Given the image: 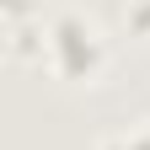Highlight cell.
Wrapping results in <instances>:
<instances>
[{"label": "cell", "instance_id": "obj_2", "mask_svg": "<svg viewBox=\"0 0 150 150\" xmlns=\"http://www.w3.org/2000/svg\"><path fill=\"white\" fill-rule=\"evenodd\" d=\"M102 150H150V129H129V134H112Z\"/></svg>", "mask_w": 150, "mask_h": 150}, {"label": "cell", "instance_id": "obj_1", "mask_svg": "<svg viewBox=\"0 0 150 150\" xmlns=\"http://www.w3.org/2000/svg\"><path fill=\"white\" fill-rule=\"evenodd\" d=\"M43 48H48L54 70L70 75V81H86V75H97V64H102V32L91 27L86 16H75V11H64V16L48 22Z\"/></svg>", "mask_w": 150, "mask_h": 150}]
</instances>
